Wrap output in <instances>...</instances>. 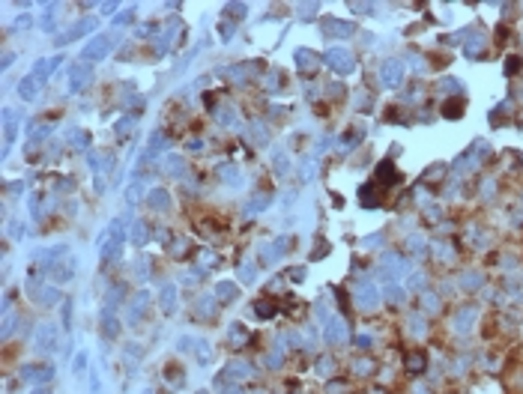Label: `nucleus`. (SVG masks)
<instances>
[{
  "label": "nucleus",
  "mask_w": 523,
  "mask_h": 394,
  "mask_svg": "<svg viewBox=\"0 0 523 394\" xmlns=\"http://www.w3.org/2000/svg\"><path fill=\"white\" fill-rule=\"evenodd\" d=\"M111 48H114V39H111V36H93V39L84 45V51H81V63L93 66V63L105 60V57L111 54Z\"/></svg>",
  "instance_id": "nucleus-1"
},
{
  "label": "nucleus",
  "mask_w": 523,
  "mask_h": 394,
  "mask_svg": "<svg viewBox=\"0 0 523 394\" xmlns=\"http://www.w3.org/2000/svg\"><path fill=\"white\" fill-rule=\"evenodd\" d=\"M123 248V227L120 221H114L102 236H99V251H102V260H114Z\"/></svg>",
  "instance_id": "nucleus-2"
},
{
  "label": "nucleus",
  "mask_w": 523,
  "mask_h": 394,
  "mask_svg": "<svg viewBox=\"0 0 523 394\" xmlns=\"http://www.w3.org/2000/svg\"><path fill=\"white\" fill-rule=\"evenodd\" d=\"M90 78H93V69H90L87 63L69 66V93H81V90L90 84Z\"/></svg>",
  "instance_id": "nucleus-3"
},
{
  "label": "nucleus",
  "mask_w": 523,
  "mask_h": 394,
  "mask_svg": "<svg viewBox=\"0 0 523 394\" xmlns=\"http://www.w3.org/2000/svg\"><path fill=\"white\" fill-rule=\"evenodd\" d=\"M60 63H63V57H60V54H57V57H45V60H39V63L33 66V72H30V75H33L36 81H48Z\"/></svg>",
  "instance_id": "nucleus-4"
},
{
  "label": "nucleus",
  "mask_w": 523,
  "mask_h": 394,
  "mask_svg": "<svg viewBox=\"0 0 523 394\" xmlns=\"http://www.w3.org/2000/svg\"><path fill=\"white\" fill-rule=\"evenodd\" d=\"M326 60H329V66H332L335 72H341V75H347V72L353 69V63H350V54H347L344 48H332V51L326 54Z\"/></svg>",
  "instance_id": "nucleus-5"
},
{
  "label": "nucleus",
  "mask_w": 523,
  "mask_h": 394,
  "mask_svg": "<svg viewBox=\"0 0 523 394\" xmlns=\"http://www.w3.org/2000/svg\"><path fill=\"white\" fill-rule=\"evenodd\" d=\"M54 344H57V329L45 323V326L36 332V350L45 353V350H54Z\"/></svg>",
  "instance_id": "nucleus-6"
},
{
  "label": "nucleus",
  "mask_w": 523,
  "mask_h": 394,
  "mask_svg": "<svg viewBox=\"0 0 523 394\" xmlns=\"http://www.w3.org/2000/svg\"><path fill=\"white\" fill-rule=\"evenodd\" d=\"M93 27H96L93 18H84V21L72 24V27L66 30V36H60V45H63V42H72V39H78V36H84V33H93Z\"/></svg>",
  "instance_id": "nucleus-7"
},
{
  "label": "nucleus",
  "mask_w": 523,
  "mask_h": 394,
  "mask_svg": "<svg viewBox=\"0 0 523 394\" xmlns=\"http://www.w3.org/2000/svg\"><path fill=\"white\" fill-rule=\"evenodd\" d=\"M21 377L27 383H48L54 377V368L51 365H45V368H21Z\"/></svg>",
  "instance_id": "nucleus-8"
},
{
  "label": "nucleus",
  "mask_w": 523,
  "mask_h": 394,
  "mask_svg": "<svg viewBox=\"0 0 523 394\" xmlns=\"http://www.w3.org/2000/svg\"><path fill=\"white\" fill-rule=\"evenodd\" d=\"M36 93H39V81H36L33 75H27V78L18 84V96H21L24 102H30V99H36Z\"/></svg>",
  "instance_id": "nucleus-9"
},
{
  "label": "nucleus",
  "mask_w": 523,
  "mask_h": 394,
  "mask_svg": "<svg viewBox=\"0 0 523 394\" xmlns=\"http://www.w3.org/2000/svg\"><path fill=\"white\" fill-rule=\"evenodd\" d=\"M147 203L153 206V209H168V203H171V197H168V191L165 188H156V191H150V197H147Z\"/></svg>",
  "instance_id": "nucleus-10"
},
{
  "label": "nucleus",
  "mask_w": 523,
  "mask_h": 394,
  "mask_svg": "<svg viewBox=\"0 0 523 394\" xmlns=\"http://www.w3.org/2000/svg\"><path fill=\"white\" fill-rule=\"evenodd\" d=\"M293 57H296V66H299V69H311V66L317 63V54H314L311 48H299Z\"/></svg>",
  "instance_id": "nucleus-11"
},
{
  "label": "nucleus",
  "mask_w": 523,
  "mask_h": 394,
  "mask_svg": "<svg viewBox=\"0 0 523 394\" xmlns=\"http://www.w3.org/2000/svg\"><path fill=\"white\" fill-rule=\"evenodd\" d=\"M3 120H6V134H3V146L9 149V146H12V140H15V114H12V111H6V114H3Z\"/></svg>",
  "instance_id": "nucleus-12"
},
{
  "label": "nucleus",
  "mask_w": 523,
  "mask_h": 394,
  "mask_svg": "<svg viewBox=\"0 0 523 394\" xmlns=\"http://www.w3.org/2000/svg\"><path fill=\"white\" fill-rule=\"evenodd\" d=\"M132 227H135V230H132V242H135V245L141 248V245H144V242L150 239V227H147L144 221H135Z\"/></svg>",
  "instance_id": "nucleus-13"
},
{
  "label": "nucleus",
  "mask_w": 523,
  "mask_h": 394,
  "mask_svg": "<svg viewBox=\"0 0 523 394\" xmlns=\"http://www.w3.org/2000/svg\"><path fill=\"white\" fill-rule=\"evenodd\" d=\"M165 170L174 176H182V155H165Z\"/></svg>",
  "instance_id": "nucleus-14"
},
{
  "label": "nucleus",
  "mask_w": 523,
  "mask_h": 394,
  "mask_svg": "<svg viewBox=\"0 0 523 394\" xmlns=\"http://www.w3.org/2000/svg\"><path fill=\"white\" fill-rule=\"evenodd\" d=\"M215 296H221V302H230V296H236V287L221 281V284H215Z\"/></svg>",
  "instance_id": "nucleus-15"
},
{
  "label": "nucleus",
  "mask_w": 523,
  "mask_h": 394,
  "mask_svg": "<svg viewBox=\"0 0 523 394\" xmlns=\"http://www.w3.org/2000/svg\"><path fill=\"white\" fill-rule=\"evenodd\" d=\"M162 308H165V314H174V308H176V305H174V287H171V284L162 290Z\"/></svg>",
  "instance_id": "nucleus-16"
},
{
  "label": "nucleus",
  "mask_w": 523,
  "mask_h": 394,
  "mask_svg": "<svg viewBox=\"0 0 523 394\" xmlns=\"http://www.w3.org/2000/svg\"><path fill=\"white\" fill-rule=\"evenodd\" d=\"M102 320H105V335H108V338H117L120 326H114V314H111V311H105V317H102Z\"/></svg>",
  "instance_id": "nucleus-17"
},
{
  "label": "nucleus",
  "mask_w": 523,
  "mask_h": 394,
  "mask_svg": "<svg viewBox=\"0 0 523 394\" xmlns=\"http://www.w3.org/2000/svg\"><path fill=\"white\" fill-rule=\"evenodd\" d=\"M57 299H60V293H57L54 287H48V290H42V293H39V302H42V305H54Z\"/></svg>",
  "instance_id": "nucleus-18"
},
{
  "label": "nucleus",
  "mask_w": 523,
  "mask_h": 394,
  "mask_svg": "<svg viewBox=\"0 0 523 394\" xmlns=\"http://www.w3.org/2000/svg\"><path fill=\"white\" fill-rule=\"evenodd\" d=\"M54 9H57L54 3H48V6H45V15H42V27H45V30H51V27H54Z\"/></svg>",
  "instance_id": "nucleus-19"
},
{
  "label": "nucleus",
  "mask_w": 523,
  "mask_h": 394,
  "mask_svg": "<svg viewBox=\"0 0 523 394\" xmlns=\"http://www.w3.org/2000/svg\"><path fill=\"white\" fill-rule=\"evenodd\" d=\"M144 308H147V293H141L135 302H132V317H138V314H144Z\"/></svg>",
  "instance_id": "nucleus-20"
},
{
  "label": "nucleus",
  "mask_w": 523,
  "mask_h": 394,
  "mask_svg": "<svg viewBox=\"0 0 523 394\" xmlns=\"http://www.w3.org/2000/svg\"><path fill=\"white\" fill-rule=\"evenodd\" d=\"M326 33H350V27L341 21H326Z\"/></svg>",
  "instance_id": "nucleus-21"
},
{
  "label": "nucleus",
  "mask_w": 523,
  "mask_h": 394,
  "mask_svg": "<svg viewBox=\"0 0 523 394\" xmlns=\"http://www.w3.org/2000/svg\"><path fill=\"white\" fill-rule=\"evenodd\" d=\"M69 140H72V143H75V146H87V140H90V137H87V134H84V131H78V129H75V131H72V134H69Z\"/></svg>",
  "instance_id": "nucleus-22"
},
{
  "label": "nucleus",
  "mask_w": 523,
  "mask_h": 394,
  "mask_svg": "<svg viewBox=\"0 0 523 394\" xmlns=\"http://www.w3.org/2000/svg\"><path fill=\"white\" fill-rule=\"evenodd\" d=\"M398 72H401V69H398V63H389V66L383 69V75H386V81H389V84L398 78Z\"/></svg>",
  "instance_id": "nucleus-23"
},
{
  "label": "nucleus",
  "mask_w": 523,
  "mask_h": 394,
  "mask_svg": "<svg viewBox=\"0 0 523 394\" xmlns=\"http://www.w3.org/2000/svg\"><path fill=\"white\" fill-rule=\"evenodd\" d=\"M48 131H51V126H36L33 134H30V140H42V137H48Z\"/></svg>",
  "instance_id": "nucleus-24"
},
{
  "label": "nucleus",
  "mask_w": 523,
  "mask_h": 394,
  "mask_svg": "<svg viewBox=\"0 0 523 394\" xmlns=\"http://www.w3.org/2000/svg\"><path fill=\"white\" fill-rule=\"evenodd\" d=\"M257 314H260V317H272L275 308H272V305H257Z\"/></svg>",
  "instance_id": "nucleus-25"
},
{
  "label": "nucleus",
  "mask_w": 523,
  "mask_h": 394,
  "mask_svg": "<svg viewBox=\"0 0 523 394\" xmlns=\"http://www.w3.org/2000/svg\"><path fill=\"white\" fill-rule=\"evenodd\" d=\"M329 338H341V326H338V320H332V326H329Z\"/></svg>",
  "instance_id": "nucleus-26"
},
{
  "label": "nucleus",
  "mask_w": 523,
  "mask_h": 394,
  "mask_svg": "<svg viewBox=\"0 0 523 394\" xmlns=\"http://www.w3.org/2000/svg\"><path fill=\"white\" fill-rule=\"evenodd\" d=\"M132 15H135V12L129 9V12H123L120 18H114V24H129V21H132Z\"/></svg>",
  "instance_id": "nucleus-27"
},
{
  "label": "nucleus",
  "mask_w": 523,
  "mask_h": 394,
  "mask_svg": "<svg viewBox=\"0 0 523 394\" xmlns=\"http://www.w3.org/2000/svg\"><path fill=\"white\" fill-rule=\"evenodd\" d=\"M84 365H87V356H84V353H81V356H78V359H75V368H78V371H84Z\"/></svg>",
  "instance_id": "nucleus-28"
},
{
  "label": "nucleus",
  "mask_w": 523,
  "mask_h": 394,
  "mask_svg": "<svg viewBox=\"0 0 523 394\" xmlns=\"http://www.w3.org/2000/svg\"><path fill=\"white\" fill-rule=\"evenodd\" d=\"M27 24H30V18H27V15H21V18L15 21V27H27Z\"/></svg>",
  "instance_id": "nucleus-29"
},
{
  "label": "nucleus",
  "mask_w": 523,
  "mask_h": 394,
  "mask_svg": "<svg viewBox=\"0 0 523 394\" xmlns=\"http://www.w3.org/2000/svg\"><path fill=\"white\" fill-rule=\"evenodd\" d=\"M33 394H51V392H45V389H36V392H33Z\"/></svg>",
  "instance_id": "nucleus-30"
},
{
  "label": "nucleus",
  "mask_w": 523,
  "mask_h": 394,
  "mask_svg": "<svg viewBox=\"0 0 523 394\" xmlns=\"http://www.w3.org/2000/svg\"><path fill=\"white\" fill-rule=\"evenodd\" d=\"M227 394H242V392H227Z\"/></svg>",
  "instance_id": "nucleus-31"
},
{
  "label": "nucleus",
  "mask_w": 523,
  "mask_h": 394,
  "mask_svg": "<svg viewBox=\"0 0 523 394\" xmlns=\"http://www.w3.org/2000/svg\"><path fill=\"white\" fill-rule=\"evenodd\" d=\"M144 394H150V392H144Z\"/></svg>",
  "instance_id": "nucleus-32"
}]
</instances>
